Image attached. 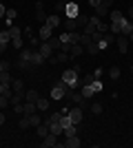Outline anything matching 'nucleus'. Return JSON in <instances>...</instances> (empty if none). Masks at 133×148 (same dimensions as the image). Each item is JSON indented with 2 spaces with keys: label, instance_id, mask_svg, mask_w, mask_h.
Returning a JSON list of instances; mask_svg holds the SVG:
<instances>
[{
  "label": "nucleus",
  "instance_id": "1",
  "mask_svg": "<svg viewBox=\"0 0 133 148\" xmlns=\"http://www.w3.org/2000/svg\"><path fill=\"white\" fill-rule=\"evenodd\" d=\"M62 80L69 84V86H73V88H78V86H82V82H80V75L73 71V69H67L62 73Z\"/></svg>",
  "mask_w": 133,
  "mask_h": 148
},
{
  "label": "nucleus",
  "instance_id": "2",
  "mask_svg": "<svg viewBox=\"0 0 133 148\" xmlns=\"http://www.w3.org/2000/svg\"><path fill=\"white\" fill-rule=\"evenodd\" d=\"M67 86H69V84H67L64 80L56 82V84H53V88H51V97H53V99H62V97H64V88H67Z\"/></svg>",
  "mask_w": 133,
  "mask_h": 148
},
{
  "label": "nucleus",
  "instance_id": "3",
  "mask_svg": "<svg viewBox=\"0 0 133 148\" xmlns=\"http://www.w3.org/2000/svg\"><path fill=\"white\" fill-rule=\"evenodd\" d=\"M67 117H69L71 124H80V122H82V108H80V106H73V108H69Z\"/></svg>",
  "mask_w": 133,
  "mask_h": 148
},
{
  "label": "nucleus",
  "instance_id": "4",
  "mask_svg": "<svg viewBox=\"0 0 133 148\" xmlns=\"http://www.w3.org/2000/svg\"><path fill=\"white\" fill-rule=\"evenodd\" d=\"M69 60H71V56L67 53V51H60L58 56H51V58H49L51 64H64V62H69Z\"/></svg>",
  "mask_w": 133,
  "mask_h": 148
},
{
  "label": "nucleus",
  "instance_id": "5",
  "mask_svg": "<svg viewBox=\"0 0 133 148\" xmlns=\"http://www.w3.org/2000/svg\"><path fill=\"white\" fill-rule=\"evenodd\" d=\"M115 44H118V51H120V53H127L129 51V38L127 36H118L115 38Z\"/></svg>",
  "mask_w": 133,
  "mask_h": 148
},
{
  "label": "nucleus",
  "instance_id": "6",
  "mask_svg": "<svg viewBox=\"0 0 133 148\" xmlns=\"http://www.w3.org/2000/svg\"><path fill=\"white\" fill-rule=\"evenodd\" d=\"M51 33H53V29H51L49 25H42L40 27V31H38V38H40V42H47L51 38Z\"/></svg>",
  "mask_w": 133,
  "mask_h": 148
},
{
  "label": "nucleus",
  "instance_id": "7",
  "mask_svg": "<svg viewBox=\"0 0 133 148\" xmlns=\"http://www.w3.org/2000/svg\"><path fill=\"white\" fill-rule=\"evenodd\" d=\"M58 144V135H53V133H49L47 137H42V142H40V146L42 148H51Z\"/></svg>",
  "mask_w": 133,
  "mask_h": 148
},
{
  "label": "nucleus",
  "instance_id": "8",
  "mask_svg": "<svg viewBox=\"0 0 133 148\" xmlns=\"http://www.w3.org/2000/svg\"><path fill=\"white\" fill-rule=\"evenodd\" d=\"M33 113H38V106H36V102H22V115H33Z\"/></svg>",
  "mask_w": 133,
  "mask_h": 148
},
{
  "label": "nucleus",
  "instance_id": "9",
  "mask_svg": "<svg viewBox=\"0 0 133 148\" xmlns=\"http://www.w3.org/2000/svg\"><path fill=\"white\" fill-rule=\"evenodd\" d=\"M31 62H33V66H40V64L47 62V58H44L40 51H31Z\"/></svg>",
  "mask_w": 133,
  "mask_h": 148
},
{
  "label": "nucleus",
  "instance_id": "10",
  "mask_svg": "<svg viewBox=\"0 0 133 148\" xmlns=\"http://www.w3.org/2000/svg\"><path fill=\"white\" fill-rule=\"evenodd\" d=\"M36 135H38L40 139H42V137H47V135H49V124H47V122L38 124V126H36Z\"/></svg>",
  "mask_w": 133,
  "mask_h": 148
},
{
  "label": "nucleus",
  "instance_id": "11",
  "mask_svg": "<svg viewBox=\"0 0 133 148\" xmlns=\"http://www.w3.org/2000/svg\"><path fill=\"white\" fill-rule=\"evenodd\" d=\"M80 144H82V142H80V137H78V135H71V137H67L64 148H78Z\"/></svg>",
  "mask_w": 133,
  "mask_h": 148
},
{
  "label": "nucleus",
  "instance_id": "12",
  "mask_svg": "<svg viewBox=\"0 0 133 148\" xmlns=\"http://www.w3.org/2000/svg\"><path fill=\"white\" fill-rule=\"evenodd\" d=\"M62 29H64V31H78L76 18H67V20H62Z\"/></svg>",
  "mask_w": 133,
  "mask_h": 148
},
{
  "label": "nucleus",
  "instance_id": "13",
  "mask_svg": "<svg viewBox=\"0 0 133 148\" xmlns=\"http://www.w3.org/2000/svg\"><path fill=\"white\" fill-rule=\"evenodd\" d=\"M82 53H84V47L80 42H78V44H71V49H69V56L71 58H78V56H82Z\"/></svg>",
  "mask_w": 133,
  "mask_h": 148
},
{
  "label": "nucleus",
  "instance_id": "14",
  "mask_svg": "<svg viewBox=\"0 0 133 148\" xmlns=\"http://www.w3.org/2000/svg\"><path fill=\"white\" fill-rule=\"evenodd\" d=\"M38 51H40V53H42L44 58H47V60H49V58H51V53H53V49H51V47H49V42H40Z\"/></svg>",
  "mask_w": 133,
  "mask_h": 148
},
{
  "label": "nucleus",
  "instance_id": "15",
  "mask_svg": "<svg viewBox=\"0 0 133 148\" xmlns=\"http://www.w3.org/2000/svg\"><path fill=\"white\" fill-rule=\"evenodd\" d=\"M109 11H111V7H109V5H100V7H95V16H98V18H107Z\"/></svg>",
  "mask_w": 133,
  "mask_h": 148
},
{
  "label": "nucleus",
  "instance_id": "16",
  "mask_svg": "<svg viewBox=\"0 0 133 148\" xmlns=\"http://www.w3.org/2000/svg\"><path fill=\"white\" fill-rule=\"evenodd\" d=\"M64 11H67V18H76L78 13H80V11H78V5H76V2H69Z\"/></svg>",
  "mask_w": 133,
  "mask_h": 148
},
{
  "label": "nucleus",
  "instance_id": "17",
  "mask_svg": "<svg viewBox=\"0 0 133 148\" xmlns=\"http://www.w3.org/2000/svg\"><path fill=\"white\" fill-rule=\"evenodd\" d=\"M49 133H53V135H62V133H64L62 124H60V122H51L49 124Z\"/></svg>",
  "mask_w": 133,
  "mask_h": 148
},
{
  "label": "nucleus",
  "instance_id": "18",
  "mask_svg": "<svg viewBox=\"0 0 133 148\" xmlns=\"http://www.w3.org/2000/svg\"><path fill=\"white\" fill-rule=\"evenodd\" d=\"M16 66H18L20 71H29V69L33 66V62H31V60H22V58H18V62H16Z\"/></svg>",
  "mask_w": 133,
  "mask_h": 148
},
{
  "label": "nucleus",
  "instance_id": "19",
  "mask_svg": "<svg viewBox=\"0 0 133 148\" xmlns=\"http://www.w3.org/2000/svg\"><path fill=\"white\" fill-rule=\"evenodd\" d=\"M38 91L36 88H29V91H25V102H38Z\"/></svg>",
  "mask_w": 133,
  "mask_h": 148
},
{
  "label": "nucleus",
  "instance_id": "20",
  "mask_svg": "<svg viewBox=\"0 0 133 148\" xmlns=\"http://www.w3.org/2000/svg\"><path fill=\"white\" fill-rule=\"evenodd\" d=\"M133 31V22L131 20H122V29H120V36H129Z\"/></svg>",
  "mask_w": 133,
  "mask_h": 148
},
{
  "label": "nucleus",
  "instance_id": "21",
  "mask_svg": "<svg viewBox=\"0 0 133 148\" xmlns=\"http://www.w3.org/2000/svg\"><path fill=\"white\" fill-rule=\"evenodd\" d=\"M44 25H49L51 29H56V27H60V25H62V20H60V18L56 16V13H53V16H49V18H47V22H44Z\"/></svg>",
  "mask_w": 133,
  "mask_h": 148
},
{
  "label": "nucleus",
  "instance_id": "22",
  "mask_svg": "<svg viewBox=\"0 0 133 148\" xmlns=\"http://www.w3.org/2000/svg\"><path fill=\"white\" fill-rule=\"evenodd\" d=\"M47 42H49V47H51L53 51H60V49H62V42H60V36H58V38H53V36H51L49 40H47Z\"/></svg>",
  "mask_w": 133,
  "mask_h": 148
},
{
  "label": "nucleus",
  "instance_id": "23",
  "mask_svg": "<svg viewBox=\"0 0 133 148\" xmlns=\"http://www.w3.org/2000/svg\"><path fill=\"white\" fill-rule=\"evenodd\" d=\"M69 99L73 102V104H78V106H82V104H84V95H82L80 91H73V95H71Z\"/></svg>",
  "mask_w": 133,
  "mask_h": 148
},
{
  "label": "nucleus",
  "instance_id": "24",
  "mask_svg": "<svg viewBox=\"0 0 133 148\" xmlns=\"http://www.w3.org/2000/svg\"><path fill=\"white\" fill-rule=\"evenodd\" d=\"M76 25H78V29H84V27L89 25V18L84 16V13H78L76 16Z\"/></svg>",
  "mask_w": 133,
  "mask_h": 148
},
{
  "label": "nucleus",
  "instance_id": "25",
  "mask_svg": "<svg viewBox=\"0 0 133 148\" xmlns=\"http://www.w3.org/2000/svg\"><path fill=\"white\" fill-rule=\"evenodd\" d=\"M11 88H13V93H25V82L22 80H11Z\"/></svg>",
  "mask_w": 133,
  "mask_h": 148
},
{
  "label": "nucleus",
  "instance_id": "26",
  "mask_svg": "<svg viewBox=\"0 0 133 148\" xmlns=\"http://www.w3.org/2000/svg\"><path fill=\"white\" fill-rule=\"evenodd\" d=\"M80 93L84 95V99L93 97V88H91V84H82V86H80Z\"/></svg>",
  "mask_w": 133,
  "mask_h": 148
},
{
  "label": "nucleus",
  "instance_id": "27",
  "mask_svg": "<svg viewBox=\"0 0 133 148\" xmlns=\"http://www.w3.org/2000/svg\"><path fill=\"white\" fill-rule=\"evenodd\" d=\"M9 102H11V106L13 104H22V102H25V93H13L11 97H9Z\"/></svg>",
  "mask_w": 133,
  "mask_h": 148
},
{
  "label": "nucleus",
  "instance_id": "28",
  "mask_svg": "<svg viewBox=\"0 0 133 148\" xmlns=\"http://www.w3.org/2000/svg\"><path fill=\"white\" fill-rule=\"evenodd\" d=\"M67 33H69V42L71 44H78V42H80V38H82L80 31H67Z\"/></svg>",
  "mask_w": 133,
  "mask_h": 148
},
{
  "label": "nucleus",
  "instance_id": "29",
  "mask_svg": "<svg viewBox=\"0 0 133 148\" xmlns=\"http://www.w3.org/2000/svg\"><path fill=\"white\" fill-rule=\"evenodd\" d=\"M109 18H111V22H122V11H118V9H113V11H109Z\"/></svg>",
  "mask_w": 133,
  "mask_h": 148
},
{
  "label": "nucleus",
  "instance_id": "30",
  "mask_svg": "<svg viewBox=\"0 0 133 148\" xmlns=\"http://www.w3.org/2000/svg\"><path fill=\"white\" fill-rule=\"evenodd\" d=\"M64 135H67V137L78 135V124H69V126H64Z\"/></svg>",
  "mask_w": 133,
  "mask_h": 148
},
{
  "label": "nucleus",
  "instance_id": "31",
  "mask_svg": "<svg viewBox=\"0 0 133 148\" xmlns=\"http://www.w3.org/2000/svg\"><path fill=\"white\" fill-rule=\"evenodd\" d=\"M36 106H38V111H49V99H44V97H38Z\"/></svg>",
  "mask_w": 133,
  "mask_h": 148
},
{
  "label": "nucleus",
  "instance_id": "32",
  "mask_svg": "<svg viewBox=\"0 0 133 148\" xmlns=\"http://www.w3.org/2000/svg\"><path fill=\"white\" fill-rule=\"evenodd\" d=\"M9 33H11V40H13V38H22V29H20V27H16V25L9 27Z\"/></svg>",
  "mask_w": 133,
  "mask_h": 148
},
{
  "label": "nucleus",
  "instance_id": "33",
  "mask_svg": "<svg viewBox=\"0 0 133 148\" xmlns=\"http://www.w3.org/2000/svg\"><path fill=\"white\" fill-rule=\"evenodd\" d=\"M89 5L93 7V9H95V7H100V5H109V7H111V5H113V0H89Z\"/></svg>",
  "mask_w": 133,
  "mask_h": 148
},
{
  "label": "nucleus",
  "instance_id": "34",
  "mask_svg": "<svg viewBox=\"0 0 133 148\" xmlns=\"http://www.w3.org/2000/svg\"><path fill=\"white\" fill-rule=\"evenodd\" d=\"M18 13H16V9H7V13H5V18H7V22H9V27L13 25V18H16Z\"/></svg>",
  "mask_w": 133,
  "mask_h": 148
},
{
  "label": "nucleus",
  "instance_id": "35",
  "mask_svg": "<svg viewBox=\"0 0 133 148\" xmlns=\"http://www.w3.org/2000/svg\"><path fill=\"white\" fill-rule=\"evenodd\" d=\"M82 33H84V36H93V33H95V25L91 22V20H89V25L82 29Z\"/></svg>",
  "mask_w": 133,
  "mask_h": 148
},
{
  "label": "nucleus",
  "instance_id": "36",
  "mask_svg": "<svg viewBox=\"0 0 133 148\" xmlns=\"http://www.w3.org/2000/svg\"><path fill=\"white\" fill-rule=\"evenodd\" d=\"M47 18H49V16H47V13H44V9H36V20H40V22H47Z\"/></svg>",
  "mask_w": 133,
  "mask_h": 148
},
{
  "label": "nucleus",
  "instance_id": "37",
  "mask_svg": "<svg viewBox=\"0 0 133 148\" xmlns=\"http://www.w3.org/2000/svg\"><path fill=\"white\" fill-rule=\"evenodd\" d=\"M29 124H31V126H38V124H42V117H40L38 113H33V115H29Z\"/></svg>",
  "mask_w": 133,
  "mask_h": 148
},
{
  "label": "nucleus",
  "instance_id": "38",
  "mask_svg": "<svg viewBox=\"0 0 133 148\" xmlns=\"http://www.w3.org/2000/svg\"><path fill=\"white\" fill-rule=\"evenodd\" d=\"M109 77H111V80H118V77H120V66H111L109 69Z\"/></svg>",
  "mask_w": 133,
  "mask_h": 148
},
{
  "label": "nucleus",
  "instance_id": "39",
  "mask_svg": "<svg viewBox=\"0 0 133 148\" xmlns=\"http://www.w3.org/2000/svg\"><path fill=\"white\" fill-rule=\"evenodd\" d=\"M0 82H2V84H11V73H9V71H2V73H0Z\"/></svg>",
  "mask_w": 133,
  "mask_h": 148
},
{
  "label": "nucleus",
  "instance_id": "40",
  "mask_svg": "<svg viewBox=\"0 0 133 148\" xmlns=\"http://www.w3.org/2000/svg\"><path fill=\"white\" fill-rule=\"evenodd\" d=\"M87 53H89V56H98V53H100V49H98V44H95V42H91V44L87 47Z\"/></svg>",
  "mask_w": 133,
  "mask_h": 148
},
{
  "label": "nucleus",
  "instance_id": "41",
  "mask_svg": "<svg viewBox=\"0 0 133 148\" xmlns=\"http://www.w3.org/2000/svg\"><path fill=\"white\" fill-rule=\"evenodd\" d=\"M38 47H40V38L29 36V49H38Z\"/></svg>",
  "mask_w": 133,
  "mask_h": 148
},
{
  "label": "nucleus",
  "instance_id": "42",
  "mask_svg": "<svg viewBox=\"0 0 133 148\" xmlns=\"http://www.w3.org/2000/svg\"><path fill=\"white\" fill-rule=\"evenodd\" d=\"M95 29L100 31V33H107V31H109V25H107V22H102V20H98V22H95Z\"/></svg>",
  "mask_w": 133,
  "mask_h": 148
},
{
  "label": "nucleus",
  "instance_id": "43",
  "mask_svg": "<svg viewBox=\"0 0 133 148\" xmlns=\"http://www.w3.org/2000/svg\"><path fill=\"white\" fill-rule=\"evenodd\" d=\"M9 40H11V33H9V29L0 31V42H7V44H9Z\"/></svg>",
  "mask_w": 133,
  "mask_h": 148
},
{
  "label": "nucleus",
  "instance_id": "44",
  "mask_svg": "<svg viewBox=\"0 0 133 148\" xmlns=\"http://www.w3.org/2000/svg\"><path fill=\"white\" fill-rule=\"evenodd\" d=\"M18 126H20L22 130L29 128V126H31V124H29V117H27V115H22V117H20V122H18Z\"/></svg>",
  "mask_w": 133,
  "mask_h": 148
},
{
  "label": "nucleus",
  "instance_id": "45",
  "mask_svg": "<svg viewBox=\"0 0 133 148\" xmlns=\"http://www.w3.org/2000/svg\"><path fill=\"white\" fill-rule=\"evenodd\" d=\"M91 113H93V115H100L102 113V104L100 102H93V104H91Z\"/></svg>",
  "mask_w": 133,
  "mask_h": 148
},
{
  "label": "nucleus",
  "instance_id": "46",
  "mask_svg": "<svg viewBox=\"0 0 133 148\" xmlns=\"http://www.w3.org/2000/svg\"><path fill=\"white\" fill-rule=\"evenodd\" d=\"M91 88H93V93H100L102 91V82L100 80H93V82H91Z\"/></svg>",
  "mask_w": 133,
  "mask_h": 148
},
{
  "label": "nucleus",
  "instance_id": "47",
  "mask_svg": "<svg viewBox=\"0 0 133 148\" xmlns=\"http://www.w3.org/2000/svg\"><path fill=\"white\" fill-rule=\"evenodd\" d=\"M91 42H93V40H91V36H84V33H82V38H80V44H82V47H89Z\"/></svg>",
  "mask_w": 133,
  "mask_h": 148
},
{
  "label": "nucleus",
  "instance_id": "48",
  "mask_svg": "<svg viewBox=\"0 0 133 148\" xmlns=\"http://www.w3.org/2000/svg\"><path fill=\"white\" fill-rule=\"evenodd\" d=\"M67 5H69V2H64V0H58V2H56V11H64V9H67Z\"/></svg>",
  "mask_w": 133,
  "mask_h": 148
},
{
  "label": "nucleus",
  "instance_id": "49",
  "mask_svg": "<svg viewBox=\"0 0 133 148\" xmlns=\"http://www.w3.org/2000/svg\"><path fill=\"white\" fill-rule=\"evenodd\" d=\"M9 104H11V102H9V97H7V95H0V108H7Z\"/></svg>",
  "mask_w": 133,
  "mask_h": 148
},
{
  "label": "nucleus",
  "instance_id": "50",
  "mask_svg": "<svg viewBox=\"0 0 133 148\" xmlns=\"http://www.w3.org/2000/svg\"><path fill=\"white\" fill-rule=\"evenodd\" d=\"M93 80H95V77H93V73H89V75H84V77H80V82H82V84H91Z\"/></svg>",
  "mask_w": 133,
  "mask_h": 148
},
{
  "label": "nucleus",
  "instance_id": "51",
  "mask_svg": "<svg viewBox=\"0 0 133 148\" xmlns=\"http://www.w3.org/2000/svg\"><path fill=\"white\" fill-rule=\"evenodd\" d=\"M95 44H98V49H100V51H104V49H107V47H109V42H107V40H104V38H102L100 42H95Z\"/></svg>",
  "mask_w": 133,
  "mask_h": 148
},
{
  "label": "nucleus",
  "instance_id": "52",
  "mask_svg": "<svg viewBox=\"0 0 133 148\" xmlns=\"http://www.w3.org/2000/svg\"><path fill=\"white\" fill-rule=\"evenodd\" d=\"M11 42H13V47H16V49H22V38H13Z\"/></svg>",
  "mask_w": 133,
  "mask_h": 148
},
{
  "label": "nucleus",
  "instance_id": "53",
  "mask_svg": "<svg viewBox=\"0 0 133 148\" xmlns=\"http://www.w3.org/2000/svg\"><path fill=\"white\" fill-rule=\"evenodd\" d=\"M2 69H5V71H11V62H9V60H2Z\"/></svg>",
  "mask_w": 133,
  "mask_h": 148
},
{
  "label": "nucleus",
  "instance_id": "54",
  "mask_svg": "<svg viewBox=\"0 0 133 148\" xmlns=\"http://www.w3.org/2000/svg\"><path fill=\"white\" fill-rule=\"evenodd\" d=\"M93 77H95V80H100V77H102V69H95V71H93Z\"/></svg>",
  "mask_w": 133,
  "mask_h": 148
},
{
  "label": "nucleus",
  "instance_id": "55",
  "mask_svg": "<svg viewBox=\"0 0 133 148\" xmlns=\"http://www.w3.org/2000/svg\"><path fill=\"white\" fill-rule=\"evenodd\" d=\"M73 71H76L78 75H82V66H80V64H73Z\"/></svg>",
  "mask_w": 133,
  "mask_h": 148
},
{
  "label": "nucleus",
  "instance_id": "56",
  "mask_svg": "<svg viewBox=\"0 0 133 148\" xmlns=\"http://www.w3.org/2000/svg\"><path fill=\"white\" fill-rule=\"evenodd\" d=\"M13 111H16V113H20V115H22V104H13Z\"/></svg>",
  "mask_w": 133,
  "mask_h": 148
},
{
  "label": "nucleus",
  "instance_id": "57",
  "mask_svg": "<svg viewBox=\"0 0 133 148\" xmlns=\"http://www.w3.org/2000/svg\"><path fill=\"white\" fill-rule=\"evenodd\" d=\"M36 9H44V2H42V0H36Z\"/></svg>",
  "mask_w": 133,
  "mask_h": 148
},
{
  "label": "nucleus",
  "instance_id": "58",
  "mask_svg": "<svg viewBox=\"0 0 133 148\" xmlns=\"http://www.w3.org/2000/svg\"><path fill=\"white\" fill-rule=\"evenodd\" d=\"M5 13H7V9H5L2 5H0V18H5Z\"/></svg>",
  "mask_w": 133,
  "mask_h": 148
},
{
  "label": "nucleus",
  "instance_id": "59",
  "mask_svg": "<svg viewBox=\"0 0 133 148\" xmlns=\"http://www.w3.org/2000/svg\"><path fill=\"white\" fill-rule=\"evenodd\" d=\"M5 119H7V117H5V113L0 111V126H2V124H5Z\"/></svg>",
  "mask_w": 133,
  "mask_h": 148
},
{
  "label": "nucleus",
  "instance_id": "60",
  "mask_svg": "<svg viewBox=\"0 0 133 148\" xmlns=\"http://www.w3.org/2000/svg\"><path fill=\"white\" fill-rule=\"evenodd\" d=\"M2 51H7V42H0V53Z\"/></svg>",
  "mask_w": 133,
  "mask_h": 148
},
{
  "label": "nucleus",
  "instance_id": "61",
  "mask_svg": "<svg viewBox=\"0 0 133 148\" xmlns=\"http://www.w3.org/2000/svg\"><path fill=\"white\" fill-rule=\"evenodd\" d=\"M129 42H133V31H131V33H129Z\"/></svg>",
  "mask_w": 133,
  "mask_h": 148
},
{
  "label": "nucleus",
  "instance_id": "62",
  "mask_svg": "<svg viewBox=\"0 0 133 148\" xmlns=\"http://www.w3.org/2000/svg\"><path fill=\"white\" fill-rule=\"evenodd\" d=\"M129 16H131V18H133V7H131V9H129Z\"/></svg>",
  "mask_w": 133,
  "mask_h": 148
},
{
  "label": "nucleus",
  "instance_id": "63",
  "mask_svg": "<svg viewBox=\"0 0 133 148\" xmlns=\"http://www.w3.org/2000/svg\"><path fill=\"white\" fill-rule=\"evenodd\" d=\"M2 71H5V69H2V62H0V73H2Z\"/></svg>",
  "mask_w": 133,
  "mask_h": 148
},
{
  "label": "nucleus",
  "instance_id": "64",
  "mask_svg": "<svg viewBox=\"0 0 133 148\" xmlns=\"http://www.w3.org/2000/svg\"><path fill=\"white\" fill-rule=\"evenodd\" d=\"M131 71H133V64H131Z\"/></svg>",
  "mask_w": 133,
  "mask_h": 148
}]
</instances>
